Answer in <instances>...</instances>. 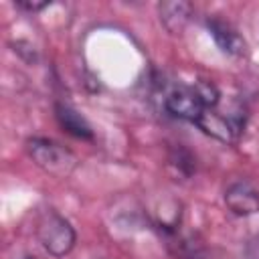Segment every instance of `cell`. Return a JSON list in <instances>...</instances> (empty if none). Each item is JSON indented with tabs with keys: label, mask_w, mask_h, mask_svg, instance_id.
Here are the masks:
<instances>
[{
	"label": "cell",
	"mask_w": 259,
	"mask_h": 259,
	"mask_svg": "<svg viewBox=\"0 0 259 259\" xmlns=\"http://www.w3.org/2000/svg\"><path fill=\"white\" fill-rule=\"evenodd\" d=\"M26 152L30 160L53 178H67L77 168V156L63 144L49 138H30L26 140Z\"/></svg>",
	"instance_id": "6da1fadb"
},
{
	"label": "cell",
	"mask_w": 259,
	"mask_h": 259,
	"mask_svg": "<svg viewBox=\"0 0 259 259\" xmlns=\"http://www.w3.org/2000/svg\"><path fill=\"white\" fill-rule=\"evenodd\" d=\"M34 233L42 249L53 257L69 255L77 243V233L73 225L55 208H47L40 212Z\"/></svg>",
	"instance_id": "7a4b0ae2"
},
{
	"label": "cell",
	"mask_w": 259,
	"mask_h": 259,
	"mask_svg": "<svg viewBox=\"0 0 259 259\" xmlns=\"http://www.w3.org/2000/svg\"><path fill=\"white\" fill-rule=\"evenodd\" d=\"M164 107L172 117H178L190 123H196L198 117L206 111L192 87H180V89L170 91L164 99Z\"/></svg>",
	"instance_id": "3957f363"
},
{
	"label": "cell",
	"mask_w": 259,
	"mask_h": 259,
	"mask_svg": "<svg viewBox=\"0 0 259 259\" xmlns=\"http://www.w3.org/2000/svg\"><path fill=\"white\" fill-rule=\"evenodd\" d=\"M223 198L227 208L237 217H251L259 212V190L247 180H237L229 184Z\"/></svg>",
	"instance_id": "277c9868"
},
{
	"label": "cell",
	"mask_w": 259,
	"mask_h": 259,
	"mask_svg": "<svg viewBox=\"0 0 259 259\" xmlns=\"http://www.w3.org/2000/svg\"><path fill=\"white\" fill-rule=\"evenodd\" d=\"M206 28L210 32V36L214 38L217 47L231 57H243L247 53V42L245 38L225 20L221 18H208L206 20Z\"/></svg>",
	"instance_id": "5b68a950"
},
{
	"label": "cell",
	"mask_w": 259,
	"mask_h": 259,
	"mask_svg": "<svg viewBox=\"0 0 259 259\" xmlns=\"http://www.w3.org/2000/svg\"><path fill=\"white\" fill-rule=\"evenodd\" d=\"M194 125H196L202 134H206V136H210V138H214V140H219V142H223V144L235 142L237 136H239V132H241V127H239L231 117H225V115L217 113L214 109H206V111L198 117V121H196Z\"/></svg>",
	"instance_id": "8992f818"
},
{
	"label": "cell",
	"mask_w": 259,
	"mask_h": 259,
	"mask_svg": "<svg viewBox=\"0 0 259 259\" xmlns=\"http://www.w3.org/2000/svg\"><path fill=\"white\" fill-rule=\"evenodd\" d=\"M158 14H160L162 26L170 34H180L184 30V26L188 24V20H190L192 4L190 2H184V0L160 2L158 4Z\"/></svg>",
	"instance_id": "52a82bcc"
},
{
	"label": "cell",
	"mask_w": 259,
	"mask_h": 259,
	"mask_svg": "<svg viewBox=\"0 0 259 259\" xmlns=\"http://www.w3.org/2000/svg\"><path fill=\"white\" fill-rule=\"evenodd\" d=\"M55 117H57L59 125H61L67 134H71V136H75V138H81V140H91V138H93V130H91L89 121H87L77 109H73L71 105L57 103V105H55Z\"/></svg>",
	"instance_id": "ba28073f"
},
{
	"label": "cell",
	"mask_w": 259,
	"mask_h": 259,
	"mask_svg": "<svg viewBox=\"0 0 259 259\" xmlns=\"http://www.w3.org/2000/svg\"><path fill=\"white\" fill-rule=\"evenodd\" d=\"M168 249L176 259H204L206 249L196 235H178L176 231L168 233Z\"/></svg>",
	"instance_id": "9c48e42d"
},
{
	"label": "cell",
	"mask_w": 259,
	"mask_h": 259,
	"mask_svg": "<svg viewBox=\"0 0 259 259\" xmlns=\"http://www.w3.org/2000/svg\"><path fill=\"white\" fill-rule=\"evenodd\" d=\"M192 89H194V93L198 95V99L202 101L204 109H214V107L219 105L221 93H219V89H217L210 81H196V83L192 85Z\"/></svg>",
	"instance_id": "30bf717a"
},
{
	"label": "cell",
	"mask_w": 259,
	"mask_h": 259,
	"mask_svg": "<svg viewBox=\"0 0 259 259\" xmlns=\"http://www.w3.org/2000/svg\"><path fill=\"white\" fill-rule=\"evenodd\" d=\"M170 162H172V164H174L182 174H186V176H190V174L194 172V168H196L192 154H190L188 150H184V148L174 150V152L170 154Z\"/></svg>",
	"instance_id": "8fae6325"
},
{
	"label": "cell",
	"mask_w": 259,
	"mask_h": 259,
	"mask_svg": "<svg viewBox=\"0 0 259 259\" xmlns=\"http://www.w3.org/2000/svg\"><path fill=\"white\" fill-rule=\"evenodd\" d=\"M14 4H16L20 10H26V12H38V10L47 8L51 2H47V0H42V2H34V0H16Z\"/></svg>",
	"instance_id": "7c38bea8"
},
{
	"label": "cell",
	"mask_w": 259,
	"mask_h": 259,
	"mask_svg": "<svg viewBox=\"0 0 259 259\" xmlns=\"http://www.w3.org/2000/svg\"><path fill=\"white\" fill-rule=\"evenodd\" d=\"M24 45V49H20V45L18 42H14L12 47H14V53H18L20 57H24L26 61H36V51H34V47H30L28 42H22Z\"/></svg>",
	"instance_id": "4fadbf2b"
}]
</instances>
